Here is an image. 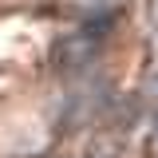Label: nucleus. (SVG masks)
Returning <instances> with one entry per match:
<instances>
[{
	"label": "nucleus",
	"instance_id": "obj_1",
	"mask_svg": "<svg viewBox=\"0 0 158 158\" xmlns=\"http://www.w3.org/2000/svg\"><path fill=\"white\" fill-rule=\"evenodd\" d=\"M103 32H107V24H83L79 32L63 36V40H59V48H56L59 71H83V67L95 59L99 44H103Z\"/></svg>",
	"mask_w": 158,
	"mask_h": 158
},
{
	"label": "nucleus",
	"instance_id": "obj_2",
	"mask_svg": "<svg viewBox=\"0 0 158 158\" xmlns=\"http://www.w3.org/2000/svg\"><path fill=\"white\" fill-rule=\"evenodd\" d=\"M83 4H87V8H107L111 0H83Z\"/></svg>",
	"mask_w": 158,
	"mask_h": 158
},
{
	"label": "nucleus",
	"instance_id": "obj_3",
	"mask_svg": "<svg viewBox=\"0 0 158 158\" xmlns=\"http://www.w3.org/2000/svg\"><path fill=\"white\" fill-rule=\"evenodd\" d=\"M150 127L158 131V103H154V115H150Z\"/></svg>",
	"mask_w": 158,
	"mask_h": 158
}]
</instances>
